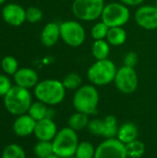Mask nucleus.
I'll return each mask as SVG.
<instances>
[{
  "label": "nucleus",
  "instance_id": "obj_8",
  "mask_svg": "<svg viewBox=\"0 0 157 158\" xmlns=\"http://www.w3.org/2000/svg\"><path fill=\"white\" fill-rule=\"evenodd\" d=\"M83 26L76 20H67L60 24V38L71 47H79L85 41Z\"/></svg>",
  "mask_w": 157,
  "mask_h": 158
},
{
  "label": "nucleus",
  "instance_id": "obj_4",
  "mask_svg": "<svg viewBox=\"0 0 157 158\" xmlns=\"http://www.w3.org/2000/svg\"><path fill=\"white\" fill-rule=\"evenodd\" d=\"M99 104V93L93 85H82L75 93L73 106L78 112L92 115L96 112Z\"/></svg>",
  "mask_w": 157,
  "mask_h": 158
},
{
  "label": "nucleus",
  "instance_id": "obj_35",
  "mask_svg": "<svg viewBox=\"0 0 157 158\" xmlns=\"http://www.w3.org/2000/svg\"><path fill=\"white\" fill-rule=\"evenodd\" d=\"M45 158H60L58 156H56V155H55V154H53V155H51V156H47V157Z\"/></svg>",
  "mask_w": 157,
  "mask_h": 158
},
{
  "label": "nucleus",
  "instance_id": "obj_34",
  "mask_svg": "<svg viewBox=\"0 0 157 158\" xmlns=\"http://www.w3.org/2000/svg\"><path fill=\"white\" fill-rule=\"evenodd\" d=\"M122 4L126 5V6H140L142 3H143L145 0H119Z\"/></svg>",
  "mask_w": 157,
  "mask_h": 158
},
{
  "label": "nucleus",
  "instance_id": "obj_3",
  "mask_svg": "<svg viewBox=\"0 0 157 158\" xmlns=\"http://www.w3.org/2000/svg\"><path fill=\"white\" fill-rule=\"evenodd\" d=\"M54 154L60 158L74 156L79 145L77 132L69 127L63 128L57 131L56 137L52 141Z\"/></svg>",
  "mask_w": 157,
  "mask_h": 158
},
{
  "label": "nucleus",
  "instance_id": "obj_21",
  "mask_svg": "<svg viewBox=\"0 0 157 158\" xmlns=\"http://www.w3.org/2000/svg\"><path fill=\"white\" fill-rule=\"evenodd\" d=\"M110 44L105 40L94 41L92 46V54L96 60L106 59L109 56Z\"/></svg>",
  "mask_w": 157,
  "mask_h": 158
},
{
  "label": "nucleus",
  "instance_id": "obj_1",
  "mask_svg": "<svg viewBox=\"0 0 157 158\" xmlns=\"http://www.w3.org/2000/svg\"><path fill=\"white\" fill-rule=\"evenodd\" d=\"M34 94L38 101L46 106H56L64 100L66 88L57 80H44L34 87Z\"/></svg>",
  "mask_w": 157,
  "mask_h": 158
},
{
  "label": "nucleus",
  "instance_id": "obj_16",
  "mask_svg": "<svg viewBox=\"0 0 157 158\" xmlns=\"http://www.w3.org/2000/svg\"><path fill=\"white\" fill-rule=\"evenodd\" d=\"M60 38V24L56 22L47 23L41 33V42L46 47L54 46Z\"/></svg>",
  "mask_w": 157,
  "mask_h": 158
},
{
  "label": "nucleus",
  "instance_id": "obj_11",
  "mask_svg": "<svg viewBox=\"0 0 157 158\" xmlns=\"http://www.w3.org/2000/svg\"><path fill=\"white\" fill-rule=\"evenodd\" d=\"M137 24L149 31L157 29V8L155 6H143L135 12Z\"/></svg>",
  "mask_w": 157,
  "mask_h": 158
},
{
  "label": "nucleus",
  "instance_id": "obj_32",
  "mask_svg": "<svg viewBox=\"0 0 157 158\" xmlns=\"http://www.w3.org/2000/svg\"><path fill=\"white\" fill-rule=\"evenodd\" d=\"M138 61H139L138 55L132 51L127 53L124 56V59H123L124 66L130 67V68H135V66L138 64Z\"/></svg>",
  "mask_w": 157,
  "mask_h": 158
},
{
  "label": "nucleus",
  "instance_id": "obj_13",
  "mask_svg": "<svg viewBox=\"0 0 157 158\" xmlns=\"http://www.w3.org/2000/svg\"><path fill=\"white\" fill-rule=\"evenodd\" d=\"M33 133L39 141L52 142L57 133V128L52 118H45L36 121Z\"/></svg>",
  "mask_w": 157,
  "mask_h": 158
},
{
  "label": "nucleus",
  "instance_id": "obj_33",
  "mask_svg": "<svg viewBox=\"0 0 157 158\" xmlns=\"http://www.w3.org/2000/svg\"><path fill=\"white\" fill-rule=\"evenodd\" d=\"M11 87L12 85L10 80L6 75L0 74V96H5Z\"/></svg>",
  "mask_w": 157,
  "mask_h": 158
},
{
  "label": "nucleus",
  "instance_id": "obj_29",
  "mask_svg": "<svg viewBox=\"0 0 157 158\" xmlns=\"http://www.w3.org/2000/svg\"><path fill=\"white\" fill-rule=\"evenodd\" d=\"M108 30H109V27L106 24H105L103 21L97 22L92 28V31H91L92 37L94 39V41L105 40V39H106Z\"/></svg>",
  "mask_w": 157,
  "mask_h": 158
},
{
  "label": "nucleus",
  "instance_id": "obj_36",
  "mask_svg": "<svg viewBox=\"0 0 157 158\" xmlns=\"http://www.w3.org/2000/svg\"><path fill=\"white\" fill-rule=\"evenodd\" d=\"M6 2V0H0V5H2V4H4Z\"/></svg>",
  "mask_w": 157,
  "mask_h": 158
},
{
  "label": "nucleus",
  "instance_id": "obj_18",
  "mask_svg": "<svg viewBox=\"0 0 157 158\" xmlns=\"http://www.w3.org/2000/svg\"><path fill=\"white\" fill-rule=\"evenodd\" d=\"M127 40V32L122 27H112L109 28L106 41L110 45L119 46L122 45Z\"/></svg>",
  "mask_w": 157,
  "mask_h": 158
},
{
  "label": "nucleus",
  "instance_id": "obj_39",
  "mask_svg": "<svg viewBox=\"0 0 157 158\" xmlns=\"http://www.w3.org/2000/svg\"><path fill=\"white\" fill-rule=\"evenodd\" d=\"M0 63H1V57H0Z\"/></svg>",
  "mask_w": 157,
  "mask_h": 158
},
{
  "label": "nucleus",
  "instance_id": "obj_24",
  "mask_svg": "<svg viewBox=\"0 0 157 158\" xmlns=\"http://www.w3.org/2000/svg\"><path fill=\"white\" fill-rule=\"evenodd\" d=\"M95 149L90 142L79 143L75 156L77 158H94Z\"/></svg>",
  "mask_w": 157,
  "mask_h": 158
},
{
  "label": "nucleus",
  "instance_id": "obj_38",
  "mask_svg": "<svg viewBox=\"0 0 157 158\" xmlns=\"http://www.w3.org/2000/svg\"><path fill=\"white\" fill-rule=\"evenodd\" d=\"M155 6H156V8H157V0H156V3H155Z\"/></svg>",
  "mask_w": 157,
  "mask_h": 158
},
{
  "label": "nucleus",
  "instance_id": "obj_14",
  "mask_svg": "<svg viewBox=\"0 0 157 158\" xmlns=\"http://www.w3.org/2000/svg\"><path fill=\"white\" fill-rule=\"evenodd\" d=\"M13 77L16 85L28 90L35 87L38 83L39 79L36 71L30 68L19 69L18 71L13 75Z\"/></svg>",
  "mask_w": 157,
  "mask_h": 158
},
{
  "label": "nucleus",
  "instance_id": "obj_6",
  "mask_svg": "<svg viewBox=\"0 0 157 158\" xmlns=\"http://www.w3.org/2000/svg\"><path fill=\"white\" fill-rule=\"evenodd\" d=\"M105 6V0H74L71 9L77 19L92 21L102 16Z\"/></svg>",
  "mask_w": 157,
  "mask_h": 158
},
{
  "label": "nucleus",
  "instance_id": "obj_12",
  "mask_svg": "<svg viewBox=\"0 0 157 158\" xmlns=\"http://www.w3.org/2000/svg\"><path fill=\"white\" fill-rule=\"evenodd\" d=\"M2 17L7 24L18 27L26 20V9L18 4H8L2 9Z\"/></svg>",
  "mask_w": 157,
  "mask_h": 158
},
{
  "label": "nucleus",
  "instance_id": "obj_26",
  "mask_svg": "<svg viewBox=\"0 0 157 158\" xmlns=\"http://www.w3.org/2000/svg\"><path fill=\"white\" fill-rule=\"evenodd\" d=\"M62 83L66 90H78L81 86H82V79L78 73L71 72L65 76Z\"/></svg>",
  "mask_w": 157,
  "mask_h": 158
},
{
  "label": "nucleus",
  "instance_id": "obj_30",
  "mask_svg": "<svg viewBox=\"0 0 157 158\" xmlns=\"http://www.w3.org/2000/svg\"><path fill=\"white\" fill-rule=\"evenodd\" d=\"M43 18V11L35 6H30L26 9V20L30 23H37Z\"/></svg>",
  "mask_w": 157,
  "mask_h": 158
},
{
  "label": "nucleus",
  "instance_id": "obj_15",
  "mask_svg": "<svg viewBox=\"0 0 157 158\" xmlns=\"http://www.w3.org/2000/svg\"><path fill=\"white\" fill-rule=\"evenodd\" d=\"M36 121L28 114L18 116L14 124L13 130L19 137H27L34 132Z\"/></svg>",
  "mask_w": 157,
  "mask_h": 158
},
{
  "label": "nucleus",
  "instance_id": "obj_9",
  "mask_svg": "<svg viewBox=\"0 0 157 158\" xmlns=\"http://www.w3.org/2000/svg\"><path fill=\"white\" fill-rule=\"evenodd\" d=\"M138 75L134 68L123 66L117 71L114 82L119 92L125 94H133L138 88Z\"/></svg>",
  "mask_w": 157,
  "mask_h": 158
},
{
  "label": "nucleus",
  "instance_id": "obj_20",
  "mask_svg": "<svg viewBox=\"0 0 157 158\" xmlns=\"http://www.w3.org/2000/svg\"><path fill=\"white\" fill-rule=\"evenodd\" d=\"M90 120H89V117L86 114L78 112L72 114L68 120V127L72 130H74L75 131H80L85 128L88 127Z\"/></svg>",
  "mask_w": 157,
  "mask_h": 158
},
{
  "label": "nucleus",
  "instance_id": "obj_27",
  "mask_svg": "<svg viewBox=\"0 0 157 158\" xmlns=\"http://www.w3.org/2000/svg\"><path fill=\"white\" fill-rule=\"evenodd\" d=\"M0 65L4 72L8 75H14L19 69V63L17 59L11 56H6L2 58Z\"/></svg>",
  "mask_w": 157,
  "mask_h": 158
},
{
  "label": "nucleus",
  "instance_id": "obj_2",
  "mask_svg": "<svg viewBox=\"0 0 157 158\" xmlns=\"http://www.w3.org/2000/svg\"><path fill=\"white\" fill-rule=\"evenodd\" d=\"M31 104V95L29 90L18 85L12 86L8 93L4 96L6 109L14 116L26 114Z\"/></svg>",
  "mask_w": 157,
  "mask_h": 158
},
{
  "label": "nucleus",
  "instance_id": "obj_17",
  "mask_svg": "<svg viewBox=\"0 0 157 158\" xmlns=\"http://www.w3.org/2000/svg\"><path fill=\"white\" fill-rule=\"evenodd\" d=\"M139 130L137 126L132 122H125L119 127L117 138L124 144H127L137 140Z\"/></svg>",
  "mask_w": 157,
  "mask_h": 158
},
{
  "label": "nucleus",
  "instance_id": "obj_22",
  "mask_svg": "<svg viewBox=\"0 0 157 158\" xmlns=\"http://www.w3.org/2000/svg\"><path fill=\"white\" fill-rule=\"evenodd\" d=\"M47 113H48V108L46 105L40 101L32 103L28 111V114L35 121H39L47 118Z\"/></svg>",
  "mask_w": 157,
  "mask_h": 158
},
{
  "label": "nucleus",
  "instance_id": "obj_7",
  "mask_svg": "<svg viewBox=\"0 0 157 158\" xmlns=\"http://www.w3.org/2000/svg\"><path fill=\"white\" fill-rule=\"evenodd\" d=\"M130 13L126 5L118 2L110 3L105 6L102 13V21L109 28L122 27L128 23Z\"/></svg>",
  "mask_w": 157,
  "mask_h": 158
},
{
  "label": "nucleus",
  "instance_id": "obj_23",
  "mask_svg": "<svg viewBox=\"0 0 157 158\" xmlns=\"http://www.w3.org/2000/svg\"><path fill=\"white\" fill-rule=\"evenodd\" d=\"M125 146L128 158H141L145 153V146L143 143L139 140L130 142L125 144Z\"/></svg>",
  "mask_w": 157,
  "mask_h": 158
},
{
  "label": "nucleus",
  "instance_id": "obj_19",
  "mask_svg": "<svg viewBox=\"0 0 157 158\" xmlns=\"http://www.w3.org/2000/svg\"><path fill=\"white\" fill-rule=\"evenodd\" d=\"M104 130H103V136L105 139H112L117 138L118 132V122L115 116H107L104 119Z\"/></svg>",
  "mask_w": 157,
  "mask_h": 158
},
{
  "label": "nucleus",
  "instance_id": "obj_28",
  "mask_svg": "<svg viewBox=\"0 0 157 158\" xmlns=\"http://www.w3.org/2000/svg\"><path fill=\"white\" fill-rule=\"evenodd\" d=\"M1 158H26V154L19 145L12 143L4 149Z\"/></svg>",
  "mask_w": 157,
  "mask_h": 158
},
{
  "label": "nucleus",
  "instance_id": "obj_31",
  "mask_svg": "<svg viewBox=\"0 0 157 158\" xmlns=\"http://www.w3.org/2000/svg\"><path fill=\"white\" fill-rule=\"evenodd\" d=\"M88 131L90 133L95 136H103V130H104V120L99 118H94L90 120L88 127Z\"/></svg>",
  "mask_w": 157,
  "mask_h": 158
},
{
  "label": "nucleus",
  "instance_id": "obj_10",
  "mask_svg": "<svg viewBox=\"0 0 157 158\" xmlns=\"http://www.w3.org/2000/svg\"><path fill=\"white\" fill-rule=\"evenodd\" d=\"M94 158H128L126 146L118 138L105 139L95 149Z\"/></svg>",
  "mask_w": 157,
  "mask_h": 158
},
{
  "label": "nucleus",
  "instance_id": "obj_25",
  "mask_svg": "<svg viewBox=\"0 0 157 158\" xmlns=\"http://www.w3.org/2000/svg\"><path fill=\"white\" fill-rule=\"evenodd\" d=\"M34 154L38 158H45L54 154L52 142L39 141L34 146Z\"/></svg>",
  "mask_w": 157,
  "mask_h": 158
},
{
  "label": "nucleus",
  "instance_id": "obj_37",
  "mask_svg": "<svg viewBox=\"0 0 157 158\" xmlns=\"http://www.w3.org/2000/svg\"><path fill=\"white\" fill-rule=\"evenodd\" d=\"M68 158H77V157H76V156H70V157H68Z\"/></svg>",
  "mask_w": 157,
  "mask_h": 158
},
{
  "label": "nucleus",
  "instance_id": "obj_5",
  "mask_svg": "<svg viewBox=\"0 0 157 158\" xmlns=\"http://www.w3.org/2000/svg\"><path fill=\"white\" fill-rule=\"evenodd\" d=\"M117 67L110 59L96 60L88 69L87 77L93 85L104 86L114 81L117 74Z\"/></svg>",
  "mask_w": 157,
  "mask_h": 158
}]
</instances>
